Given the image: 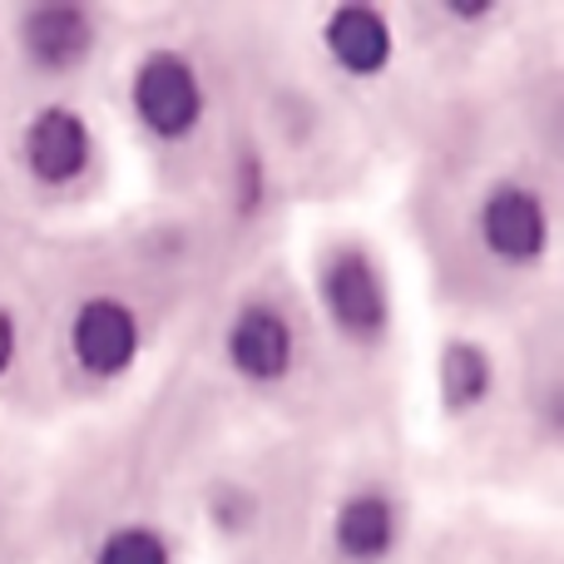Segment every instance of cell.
Returning <instances> with one entry per match:
<instances>
[{"label":"cell","instance_id":"obj_1","mask_svg":"<svg viewBox=\"0 0 564 564\" xmlns=\"http://www.w3.org/2000/svg\"><path fill=\"white\" fill-rule=\"evenodd\" d=\"M129 105L154 139H164V144L188 139L204 124V79H198L194 59L178 55V50L144 55L134 79H129Z\"/></svg>","mask_w":564,"mask_h":564},{"label":"cell","instance_id":"obj_2","mask_svg":"<svg viewBox=\"0 0 564 564\" xmlns=\"http://www.w3.org/2000/svg\"><path fill=\"white\" fill-rule=\"evenodd\" d=\"M317 288H322V307L337 322V332H347V337H357V341H371L387 332L391 292H387L381 268L371 263V253H361V248H337V253L322 263Z\"/></svg>","mask_w":564,"mask_h":564},{"label":"cell","instance_id":"obj_3","mask_svg":"<svg viewBox=\"0 0 564 564\" xmlns=\"http://www.w3.org/2000/svg\"><path fill=\"white\" fill-rule=\"evenodd\" d=\"M480 243L510 268H530L550 248V208L535 188L500 184L480 204Z\"/></svg>","mask_w":564,"mask_h":564},{"label":"cell","instance_id":"obj_4","mask_svg":"<svg viewBox=\"0 0 564 564\" xmlns=\"http://www.w3.org/2000/svg\"><path fill=\"white\" fill-rule=\"evenodd\" d=\"M69 351L89 377H119L139 357V317L119 297H89L69 317Z\"/></svg>","mask_w":564,"mask_h":564},{"label":"cell","instance_id":"obj_5","mask_svg":"<svg viewBox=\"0 0 564 564\" xmlns=\"http://www.w3.org/2000/svg\"><path fill=\"white\" fill-rule=\"evenodd\" d=\"M20 149H25V169L35 184L65 188V184H75V178H85L89 159H95V134H89V124L75 115V109L45 105L25 124Z\"/></svg>","mask_w":564,"mask_h":564},{"label":"cell","instance_id":"obj_6","mask_svg":"<svg viewBox=\"0 0 564 564\" xmlns=\"http://www.w3.org/2000/svg\"><path fill=\"white\" fill-rule=\"evenodd\" d=\"M224 347H228V361H234L238 377L258 381V387H273V381H282L292 371V361H297V332H292V322L282 317L278 307L248 302V307L228 322Z\"/></svg>","mask_w":564,"mask_h":564},{"label":"cell","instance_id":"obj_7","mask_svg":"<svg viewBox=\"0 0 564 564\" xmlns=\"http://www.w3.org/2000/svg\"><path fill=\"white\" fill-rule=\"evenodd\" d=\"M20 45H25L30 65L50 69V75H65V69L85 65L89 50H95V15L85 6H35L20 20Z\"/></svg>","mask_w":564,"mask_h":564},{"label":"cell","instance_id":"obj_8","mask_svg":"<svg viewBox=\"0 0 564 564\" xmlns=\"http://www.w3.org/2000/svg\"><path fill=\"white\" fill-rule=\"evenodd\" d=\"M401 516L387 490H351L332 516V550L347 564H381L397 550Z\"/></svg>","mask_w":564,"mask_h":564},{"label":"cell","instance_id":"obj_9","mask_svg":"<svg viewBox=\"0 0 564 564\" xmlns=\"http://www.w3.org/2000/svg\"><path fill=\"white\" fill-rule=\"evenodd\" d=\"M327 55L337 59L347 75H381L391 65V25L377 6H337L322 25Z\"/></svg>","mask_w":564,"mask_h":564},{"label":"cell","instance_id":"obj_10","mask_svg":"<svg viewBox=\"0 0 564 564\" xmlns=\"http://www.w3.org/2000/svg\"><path fill=\"white\" fill-rule=\"evenodd\" d=\"M490 387H496V367H490L486 351L466 337L446 341V351H441V406L466 416L490 397Z\"/></svg>","mask_w":564,"mask_h":564},{"label":"cell","instance_id":"obj_11","mask_svg":"<svg viewBox=\"0 0 564 564\" xmlns=\"http://www.w3.org/2000/svg\"><path fill=\"white\" fill-rule=\"evenodd\" d=\"M95 564H174V550L154 525H119L99 540Z\"/></svg>","mask_w":564,"mask_h":564},{"label":"cell","instance_id":"obj_12","mask_svg":"<svg viewBox=\"0 0 564 564\" xmlns=\"http://www.w3.org/2000/svg\"><path fill=\"white\" fill-rule=\"evenodd\" d=\"M15 351H20V332H15V317L0 307V377L15 367Z\"/></svg>","mask_w":564,"mask_h":564},{"label":"cell","instance_id":"obj_13","mask_svg":"<svg viewBox=\"0 0 564 564\" xmlns=\"http://www.w3.org/2000/svg\"><path fill=\"white\" fill-rule=\"evenodd\" d=\"M451 15H466V20H480V15H490V6H451Z\"/></svg>","mask_w":564,"mask_h":564}]
</instances>
